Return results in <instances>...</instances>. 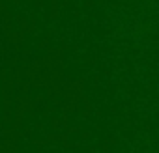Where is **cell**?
Here are the masks:
<instances>
[{"label":"cell","mask_w":159,"mask_h":153,"mask_svg":"<svg viewBox=\"0 0 159 153\" xmlns=\"http://www.w3.org/2000/svg\"><path fill=\"white\" fill-rule=\"evenodd\" d=\"M51 127H52L54 131L67 129V114H64V116H58V118H52V120H51Z\"/></svg>","instance_id":"cell-1"},{"label":"cell","mask_w":159,"mask_h":153,"mask_svg":"<svg viewBox=\"0 0 159 153\" xmlns=\"http://www.w3.org/2000/svg\"><path fill=\"white\" fill-rule=\"evenodd\" d=\"M60 0H49V15H51V19H56L58 17V13H60Z\"/></svg>","instance_id":"cell-2"}]
</instances>
